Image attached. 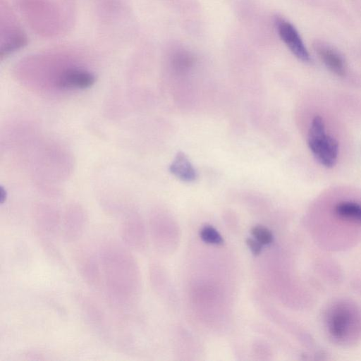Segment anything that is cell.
<instances>
[{
  "label": "cell",
  "mask_w": 361,
  "mask_h": 361,
  "mask_svg": "<svg viewBox=\"0 0 361 361\" xmlns=\"http://www.w3.org/2000/svg\"><path fill=\"white\" fill-rule=\"evenodd\" d=\"M98 256L109 300L120 308L132 307L141 290L140 271L133 255L124 244L107 240L100 245Z\"/></svg>",
  "instance_id": "1"
},
{
  "label": "cell",
  "mask_w": 361,
  "mask_h": 361,
  "mask_svg": "<svg viewBox=\"0 0 361 361\" xmlns=\"http://www.w3.org/2000/svg\"><path fill=\"white\" fill-rule=\"evenodd\" d=\"M350 304L336 303L326 314L327 331L335 341L348 344L361 332V320L357 310Z\"/></svg>",
  "instance_id": "2"
},
{
  "label": "cell",
  "mask_w": 361,
  "mask_h": 361,
  "mask_svg": "<svg viewBox=\"0 0 361 361\" xmlns=\"http://www.w3.org/2000/svg\"><path fill=\"white\" fill-rule=\"evenodd\" d=\"M307 143L317 160L326 168L333 167L337 161L338 144L332 136L326 133L323 118H313L308 133Z\"/></svg>",
  "instance_id": "3"
},
{
  "label": "cell",
  "mask_w": 361,
  "mask_h": 361,
  "mask_svg": "<svg viewBox=\"0 0 361 361\" xmlns=\"http://www.w3.org/2000/svg\"><path fill=\"white\" fill-rule=\"evenodd\" d=\"M75 262L81 279L87 286L98 288L103 284L99 256L87 250H82L76 255Z\"/></svg>",
  "instance_id": "4"
},
{
  "label": "cell",
  "mask_w": 361,
  "mask_h": 361,
  "mask_svg": "<svg viewBox=\"0 0 361 361\" xmlns=\"http://www.w3.org/2000/svg\"><path fill=\"white\" fill-rule=\"evenodd\" d=\"M123 243L129 249L142 251L146 245V230L141 219L134 215L126 218L120 228Z\"/></svg>",
  "instance_id": "5"
},
{
  "label": "cell",
  "mask_w": 361,
  "mask_h": 361,
  "mask_svg": "<svg viewBox=\"0 0 361 361\" xmlns=\"http://www.w3.org/2000/svg\"><path fill=\"white\" fill-rule=\"evenodd\" d=\"M275 23L281 39L295 56L303 62H310V56L295 27L281 18H277Z\"/></svg>",
  "instance_id": "6"
},
{
  "label": "cell",
  "mask_w": 361,
  "mask_h": 361,
  "mask_svg": "<svg viewBox=\"0 0 361 361\" xmlns=\"http://www.w3.org/2000/svg\"><path fill=\"white\" fill-rule=\"evenodd\" d=\"M85 319L97 334L104 338L109 335V327L106 314L101 307L88 296L80 295L77 298Z\"/></svg>",
  "instance_id": "7"
},
{
  "label": "cell",
  "mask_w": 361,
  "mask_h": 361,
  "mask_svg": "<svg viewBox=\"0 0 361 361\" xmlns=\"http://www.w3.org/2000/svg\"><path fill=\"white\" fill-rule=\"evenodd\" d=\"M94 82V75L88 71L78 68H69L60 73L56 85L63 90L85 89L91 87Z\"/></svg>",
  "instance_id": "8"
},
{
  "label": "cell",
  "mask_w": 361,
  "mask_h": 361,
  "mask_svg": "<svg viewBox=\"0 0 361 361\" xmlns=\"http://www.w3.org/2000/svg\"><path fill=\"white\" fill-rule=\"evenodd\" d=\"M87 219L81 209L73 207L66 212L61 227L63 239L73 243L80 239L85 231Z\"/></svg>",
  "instance_id": "9"
},
{
  "label": "cell",
  "mask_w": 361,
  "mask_h": 361,
  "mask_svg": "<svg viewBox=\"0 0 361 361\" xmlns=\"http://www.w3.org/2000/svg\"><path fill=\"white\" fill-rule=\"evenodd\" d=\"M35 224L37 233L45 243H51V240L61 231L60 219L57 214L49 209H44V208L37 211L35 218Z\"/></svg>",
  "instance_id": "10"
},
{
  "label": "cell",
  "mask_w": 361,
  "mask_h": 361,
  "mask_svg": "<svg viewBox=\"0 0 361 361\" xmlns=\"http://www.w3.org/2000/svg\"><path fill=\"white\" fill-rule=\"evenodd\" d=\"M314 47L319 57L329 70L338 76L345 75V61L336 49L322 42H317Z\"/></svg>",
  "instance_id": "11"
},
{
  "label": "cell",
  "mask_w": 361,
  "mask_h": 361,
  "mask_svg": "<svg viewBox=\"0 0 361 361\" xmlns=\"http://www.w3.org/2000/svg\"><path fill=\"white\" fill-rule=\"evenodd\" d=\"M334 213L341 223L361 230V204L353 201H342L335 205Z\"/></svg>",
  "instance_id": "12"
},
{
  "label": "cell",
  "mask_w": 361,
  "mask_h": 361,
  "mask_svg": "<svg viewBox=\"0 0 361 361\" xmlns=\"http://www.w3.org/2000/svg\"><path fill=\"white\" fill-rule=\"evenodd\" d=\"M170 172L185 182H192L197 178V173L186 155L179 152L169 166Z\"/></svg>",
  "instance_id": "13"
},
{
  "label": "cell",
  "mask_w": 361,
  "mask_h": 361,
  "mask_svg": "<svg viewBox=\"0 0 361 361\" xmlns=\"http://www.w3.org/2000/svg\"><path fill=\"white\" fill-rule=\"evenodd\" d=\"M201 239L209 244L221 245L224 239L220 233L212 226H205L200 232Z\"/></svg>",
  "instance_id": "14"
},
{
  "label": "cell",
  "mask_w": 361,
  "mask_h": 361,
  "mask_svg": "<svg viewBox=\"0 0 361 361\" xmlns=\"http://www.w3.org/2000/svg\"><path fill=\"white\" fill-rule=\"evenodd\" d=\"M253 237L262 245H268L273 241L271 232L262 226H255L251 229Z\"/></svg>",
  "instance_id": "15"
},
{
  "label": "cell",
  "mask_w": 361,
  "mask_h": 361,
  "mask_svg": "<svg viewBox=\"0 0 361 361\" xmlns=\"http://www.w3.org/2000/svg\"><path fill=\"white\" fill-rule=\"evenodd\" d=\"M246 244L254 255H258L262 252L263 245L255 238H247L246 240Z\"/></svg>",
  "instance_id": "16"
},
{
  "label": "cell",
  "mask_w": 361,
  "mask_h": 361,
  "mask_svg": "<svg viewBox=\"0 0 361 361\" xmlns=\"http://www.w3.org/2000/svg\"><path fill=\"white\" fill-rule=\"evenodd\" d=\"M6 198V193L4 191V188H1L0 202H1V204L5 201Z\"/></svg>",
  "instance_id": "17"
}]
</instances>
